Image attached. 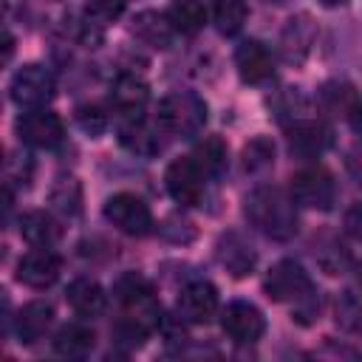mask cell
Listing matches in <instances>:
<instances>
[{
    "mask_svg": "<svg viewBox=\"0 0 362 362\" xmlns=\"http://www.w3.org/2000/svg\"><path fill=\"white\" fill-rule=\"evenodd\" d=\"M113 297L122 305L116 339L124 345H141L144 337L161 325V303H158L153 286L141 274L130 272L113 283Z\"/></svg>",
    "mask_w": 362,
    "mask_h": 362,
    "instance_id": "obj_1",
    "label": "cell"
},
{
    "mask_svg": "<svg viewBox=\"0 0 362 362\" xmlns=\"http://www.w3.org/2000/svg\"><path fill=\"white\" fill-rule=\"evenodd\" d=\"M246 221L272 240H291L297 235V204L277 187H257L243 201Z\"/></svg>",
    "mask_w": 362,
    "mask_h": 362,
    "instance_id": "obj_2",
    "label": "cell"
},
{
    "mask_svg": "<svg viewBox=\"0 0 362 362\" xmlns=\"http://www.w3.org/2000/svg\"><path fill=\"white\" fill-rule=\"evenodd\" d=\"M156 124L161 127V133L192 139L206 124V102L192 90H173L158 102Z\"/></svg>",
    "mask_w": 362,
    "mask_h": 362,
    "instance_id": "obj_3",
    "label": "cell"
},
{
    "mask_svg": "<svg viewBox=\"0 0 362 362\" xmlns=\"http://www.w3.org/2000/svg\"><path fill=\"white\" fill-rule=\"evenodd\" d=\"M263 291L272 303H300L314 294V283L297 260H280L266 272Z\"/></svg>",
    "mask_w": 362,
    "mask_h": 362,
    "instance_id": "obj_4",
    "label": "cell"
},
{
    "mask_svg": "<svg viewBox=\"0 0 362 362\" xmlns=\"http://www.w3.org/2000/svg\"><path fill=\"white\" fill-rule=\"evenodd\" d=\"M288 192H291L297 206L325 212L337 201V181H334V175L325 167L317 164V167H305V170L294 173Z\"/></svg>",
    "mask_w": 362,
    "mask_h": 362,
    "instance_id": "obj_5",
    "label": "cell"
},
{
    "mask_svg": "<svg viewBox=\"0 0 362 362\" xmlns=\"http://www.w3.org/2000/svg\"><path fill=\"white\" fill-rule=\"evenodd\" d=\"M8 96L23 110L45 107L54 96V76L42 65H34V62L23 65V68L14 71V76L8 82Z\"/></svg>",
    "mask_w": 362,
    "mask_h": 362,
    "instance_id": "obj_6",
    "label": "cell"
},
{
    "mask_svg": "<svg viewBox=\"0 0 362 362\" xmlns=\"http://www.w3.org/2000/svg\"><path fill=\"white\" fill-rule=\"evenodd\" d=\"M105 218L124 235L130 238H144L150 229H153V212L150 206L133 195V192H116L105 201Z\"/></svg>",
    "mask_w": 362,
    "mask_h": 362,
    "instance_id": "obj_7",
    "label": "cell"
},
{
    "mask_svg": "<svg viewBox=\"0 0 362 362\" xmlns=\"http://www.w3.org/2000/svg\"><path fill=\"white\" fill-rule=\"evenodd\" d=\"M17 136L28 147L51 150V147H59L62 144L65 127H62V119L57 113H51L45 107H34V110H25L17 119Z\"/></svg>",
    "mask_w": 362,
    "mask_h": 362,
    "instance_id": "obj_8",
    "label": "cell"
},
{
    "mask_svg": "<svg viewBox=\"0 0 362 362\" xmlns=\"http://www.w3.org/2000/svg\"><path fill=\"white\" fill-rule=\"evenodd\" d=\"M204 175L206 173L198 167L195 158H173L167 164L164 184H167V192L173 195L175 204L195 206L204 198Z\"/></svg>",
    "mask_w": 362,
    "mask_h": 362,
    "instance_id": "obj_9",
    "label": "cell"
},
{
    "mask_svg": "<svg viewBox=\"0 0 362 362\" xmlns=\"http://www.w3.org/2000/svg\"><path fill=\"white\" fill-rule=\"evenodd\" d=\"M221 328L223 334L238 345H252L266 334V320L257 305L246 300H232L221 311Z\"/></svg>",
    "mask_w": 362,
    "mask_h": 362,
    "instance_id": "obj_10",
    "label": "cell"
},
{
    "mask_svg": "<svg viewBox=\"0 0 362 362\" xmlns=\"http://www.w3.org/2000/svg\"><path fill=\"white\" fill-rule=\"evenodd\" d=\"M175 311L178 320L192 322V325H204L215 317L218 311V291L209 280H189L181 286L178 300H175Z\"/></svg>",
    "mask_w": 362,
    "mask_h": 362,
    "instance_id": "obj_11",
    "label": "cell"
},
{
    "mask_svg": "<svg viewBox=\"0 0 362 362\" xmlns=\"http://www.w3.org/2000/svg\"><path fill=\"white\" fill-rule=\"evenodd\" d=\"M59 272H62L59 255H54L51 249H40L37 246L34 252H28V255L20 257L14 277L23 286H28V288H48L51 283H57Z\"/></svg>",
    "mask_w": 362,
    "mask_h": 362,
    "instance_id": "obj_12",
    "label": "cell"
},
{
    "mask_svg": "<svg viewBox=\"0 0 362 362\" xmlns=\"http://www.w3.org/2000/svg\"><path fill=\"white\" fill-rule=\"evenodd\" d=\"M235 65H238V74L246 85H263L272 79L274 74V59H272V51L257 42V40H246L238 45L235 51Z\"/></svg>",
    "mask_w": 362,
    "mask_h": 362,
    "instance_id": "obj_13",
    "label": "cell"
},
{
    "mask_svg": "<svg viewBox=\"0 0 362 362\" xmlns=\"http://www.w3.org/2000/svg\"><path fill=\"white\" fill-rule=\"evenodd\" d=\"M215 257L218 263L232 274V277H246L255 272L257 266V255L255 249L238 235V232H223L215 243Z\"/></svg>",
    "mask_w": 362,
    "mask_h": 362,
    "instance_id": "obj_14",
    "label": "cell"
},
{
    "mask_svg": "<svg viewBox=\"0 0 362 362\" xmlns=\"http://www.w3.org/2000/svg\"><path fill=\"white\" fill-rule=\"evenodd\" d=\"M334 136L325 124L320 122H297V124H288V150L300 158H317L322 156L328 147H331Z\"/></svg>",
    "mask_w": 362,
    "mask_h": 362,
    "instance_id": "obj_15",
    "label": "cell"
},
{
    "mask_svg": "<svg viewBox=\"0 0 362 362\" xmlns=\"http://www.w3.org/2000/svg\"><path fill=\"white\" fill-rule=\"evenodd\" d=\"M314 37H317V25L311 23L308 14H297L291 17L286 25H283V34H280V54L286 62H303L314 45Z\"/></svg>",
    "mask_w": 362,
    "mask_h": 362,
    "instance_id": "obj_16",
    "label": "cell"
},
{
    "mask_svg": "<svg viewBox=\"0 0 362 362\" xmlns=\"http://www.w3.org/2000/svg\"><path fill=\"white\" fill-rule=\"evenodd\" d=\"M147 99H150V88L136 74H122L110 85V105L119 116H141Z\"/></svg>",
    "mask_w": 362,
    "mask_h": 362,
    "instance_id": "obj_17",
    "label": "cell"
},
{
    "mask_svg": "<svg viewBox=\"0 0 362 362\" xmlns=\"http://www.w3.org/2000/svg\"><path fill=\"white\" fill-rule=\"evenodd\" d=\"M51 322H54V305L48 300H31L14 317V334L23 345H34L37 339L45 337Z\"/></svg>",
    "mask_w": 362,
    "mask_h": 362,
    "instance_id": "obj_18",
    "label": "cell"
},
{
    "mask_svg": "<svg viewBox=\"0 0 362 362\" xmlns=\"http://www.w3.org/2000/svg\"><path fill=\"white\" fill-rule=\"evenodd\" d=\"M124 122L119 124V141L136 153V156H156L161 150V139L158 130H153L141 116H122Z\"/></svg>",
    "mask_w": 362,
    "mask_h": 362,
    "instance_id": "obj_19",
    "label": "cell"
},
{
    "mask_svg": "<svg viewBox=\"0 0 362 362\" xmlns=\"http://www.w3.org/2000/svg\"><path fill=\"white\" fill-rule=\"evenodd\" d=\"M93 345H96V334L85 322H68L54 334V354L65 359H82L93 351Z\"/></svg>",
    "mask_w": 362,
    "mask_h": 362,
    "instance_id": "obj_20",
    "label": "cell"
},
{
    "mask_svg": "<svg viewBox=\"0 0 362 362\" xmlns=\"http://www.w3.org/2000/svg\"><path fill=\"white\" fill-rule=\"evenodd\" d=\"M130 28H133V34L141 42H147L153 48H170L173 45V37H175V28H173L170 17L167 14H158V11H141V14H136Z\"/></svg>",
    "mask_w": 362,
    "mask_h": 362,
    "instance_id": "obj_21",
    "label": "cell"
},
{
    "mask_svg": "<svg viewBox=\"0 0 362 362\" xmlns=\"http://www.w3.org/2000/svg\"><path fill=\"white\" fill-rule=\"evenodd\" d=\"M68 305L79 314V317H99L105 311V291L96 280L90 277H76L68 291H65Z\"/></svg>",
    "mask_w": 362,
    "mask_h": 362,
    "instance_id": "obj_22",
    "label": "cell"
},
{
    "mask_svg": "<svg viewBox=\"0 0 362 362\" xmlns=\"http://www.w3.org/2000/svg\"><path fill=\"white\" fill-rule=\"evenodd\" d=\"M20 235L31 243V246H40V249H48L59 240V223L42 212V209H31V212H23L20 215Z\"/></svg>",
    "mask_w": 362,
    "mask_h": 362,
    "instance_id": "obj_23",
    "label": "cell"
},
{
    "mask_svg": "<svg viewBox=\"0 0 362 362\" xmlns=\"http://www.w3.org/2000/svg\"><path fill=\"white\" fill-rule=\"evenodd\" d=\"M167 17H170V23H173L175 31H181V34H195V31L204 28L206 6H204V0H170Z\"/></svg>",
    "mask_w": 362,
    "mask_h": 362,
    "instance_id": "obj_24",
    "label": "cell"
},
{
    "mask_svg": "<svg viewBox=\"0 0 362 362\" xmlns=\"http://www.w3.org/2000/svg\"><path fill=\"white\" fill-rule=\"evenodd\" d=\"M192 158L198 161V167H201L206 175L221 178V175L226 173V167H229V150H226V141H223L221 136H206V139L195 147V156H192Z\"/></svg>",
    "mask_w": 362,
    "mask_h": 362,
    "instance_id": "obj_25",
    "label": "cell"
},
{
    "mask_svg": "<svg viewBox=\"0 0 362 362\" xmlns=\"http://www.w3.org/2000/svg\"><path fill=\"white\" fill-rule=\"evenodd\" d=\"M212 23L223 37H232L243 28L246 23V0H209Z\"/></svg>",
    "mask_w": 362,
    "mask_h": 362,
    "instance_id": "obj_26",
    "label": "cell"
},
{
    "mask_svg": "<svg viewBox=\"0 0 362 362\" xmlns=\"http://www.w3.org/2000/svg\"><path fill=\"white\" fill-rule=\"evenodd\" d=\"M272 110H274L280 124H297L308 113V99L300 93V88H283L272 99Z\"/></svg>",
    "mask_w": 362,
    "mask_h": 362,
    "instance_id": "obj_27",
    "label": "cell"
},
{
    "mask_svg": "<svg viewBox=\"0 0 362 362\" xmlns=\"http://www.w3.org/2000/svg\"><path fill=\"white\" fill-rule=\"evenodd\" d=\"M317 99H320V107L325 113H334V116H339V113L348 116L354 110V105H356V93H354V88L348 82H325L320 88Z\"/></svg>",
    "mask_w": 362,
    "mask_h": 362,
    "instance_id": "obj_28",
    "label": "cell"
},
{
    "mask_svg": "<svg viewBox=\"0 0 362 362\" xmlns=\"http://www.w3.org/2000/svg\"><path fill=\"white\" fill-rule=\"evenodd\" d=\"M272 164H274V144H272V139L257 136V139H252L243 147V170L246 173H263Z\"/></svg>",
    "mask_w": 362,
    "mask_h": 362,
    "instance_id": "obj_29",
    "label": "cell"
},
{
    "mask_svg": "<svg viewBox=\"0 0 362 362\" xmlns=\"http://www.w3.org/2000/svg\"><path fill=\"white\" fill-rule=\"evenodd\" d=\"M51 204L59 209V212H65V215H76L82 206V192H79V184H76V178H59L57 184H54V189H51Z\"/></svg>",
    "mask_w": 362,
    "mask_h": 362,
    "instance_id": "obj_30",
    "label": "cell"
},
{
    "mask_svg": "<svg viewBox=\"0 0 362 362\" xmlns=\"http://www.w3.org/2000/svg\"><path fill=\"white\" fill-rule=\"evenodd\" d=\"M76 124L88 136H102L107 130V113L102 105H79L76 107Z\"/></svg>",
    "mask_w": 362,
    "mask_h": 362,
    "instance_id": "obj_31",
    "label": "cell"
},
{
    "mask_svg": "<svg viewBox=\"0 0 362 362\" xmlns=\"http://www.w3.org/2000/svg\"><path fill=\"white\" fill-rule=\"evenodd\" d=\"M88 20H93V23H113L122 11H124V0H90L88 3Z\"/></svg>",
    "mask_w": 362,
    "mask_h": 362,
    "instance_id": "obj_32",
    "label": "cell"
},
{
    "mask_svg": "<svg viewBox=\"0 0 362 362\" xmlns=\"http://www.w3.org/2000/svg\"><path fill=\"white\" fill-rule=\"evenodd\" d=\"M345 232L354 240L362 243V201H356V204L348 206V212H345Z\"/></svg>",
    "mask_w": 362,
    "mask_h": 362,
    "instance_id": "obj_33",
    "label": "cell"
},
{
    "mask_svg": "<svg viewBox=\"0 0 362 362\" xmlns=\"http://www.w3.org/2000/svg\"><path fill=\"white\" fill-rule=\"evenodd\" d=\"M345 167H348L351 178L362 187V141H356V144L348 150V156H345Z\"/></svg>",
    "mask_w": 362,
    "mask_h": 362,
    "instance_id": "obj_34",
    "label": "cell"
},
{
    "mask_svg": "<svg viewBox=\"0 0 362 362\" xmlns=\"http://www.w3.org/2000/svg\"><path fill=\"white\" fill-rule=\"evenodd\" d=\"M348 122H351V127H354L356 133H362V99H356L354 110L348 113Z\"/></svg>",
    "mask_w": 362,
    "mask_h": 362,
    "instance_id": "obj_35",
    "label": "cell"
},
{
    "mask_svg": "<svg viewBox=\"0 0 362 362\" xmlns=\"http://www.w3.org/2000/svg\"><path fill=\"white\" fill-rule=\"evenodd\" d=\"M348 0H320V6H325V8H337V6H345Z\"/></svg>",
    "mask_w": 362,
    "mask_h": 362,
    "instance_id": "obj_36",
    "label": "cell"
},
{
    "mask_svg": "<svg viewBox=\"0 0 362 362\" xmlns=\"http://www.w3.org/2000/svg\"><path fill=\"white\" fill-rule=\"evenodd\" d=\"M263 3H272V6H280V3H286V0H263Z\"/></svg>",
    "mask_w": 362,
    "mask_h": 362,
    "instance_id": "obj_37",
    "label": "cell"
}]
</instances>
